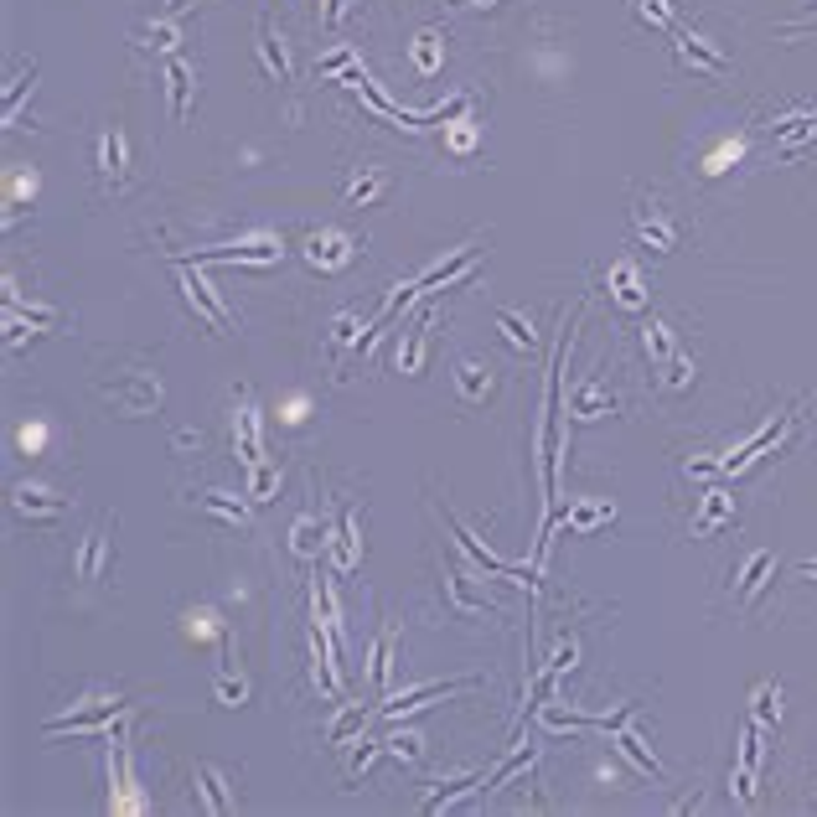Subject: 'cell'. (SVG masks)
Listing matches in <instances>:
<instances>
[{"instance_id":"cell-1","label":"cell","mask_w":817,"mask_h":817,"mask_svg":"<svg viewBox=\"0 0 817 817\" xmlns=\"http://www.w3.org/2000/svg\"><path fill=\"white\" fill-rule=\"evenodd\" d=\"M176 275H181V290H187V306L202 311V321L213 331H233V311L218 300V285L197 269V259H176Z\"/></svg>"},{"instance_id":"cell-2","label":"cell","mask_w":817,"mask_h":817,"mask_svg":"<svg viewBox=\"0 0 817 817\" xmlns=\"http://www.w3.org/2000/svg\"><path fill=\"white\" fill-rule=\"evenodd\" d=\"M104 399H109L114 409H125V414H156V409H161V378L145 373V368H135L125 383H104Z\"/></svg>"},{"instance_id":"cell-3","label":"cell","mask_w":817,"mask_h":817,"mask_svg":"<svg viewBox=\"0 0 817 817\" xmlns=\"http://www.w3.org/2000/svg\"><path fill=\"white\" fill-rule=\"evenodd\" d=\"M11 512H16L21 523H32V528H52L68 512V497L37 487V481H21V487L11 492Z\"/></svg>"},{"instance_id":"cell-4","label":"cell","mask_w":817,"mask_h":817,"mask_svg":"<svg viewBox=\"0 0 817 817\" xmlns=\"http://www.w3.org/2000/svg\"><path fill=\"white\" fill-rule=\"evenodd\" d=\"M233 435H238V461L249 471L264 461V440H259V404L249 388H238V409H233Z\"/></svg>"},{"instance_id":"cell-5","label":"cell","mask_w":817,"mask_h":817,"mask_svg":"<svg viewBox=\"0 0 817 817\" xmlns=\"http://www.w3.org/2000/svg\"><path fill=\"white\" fill-rule=\"evenodd\" d=\"M492 580H497V574H492ZM481 585H487V580H481ZM476 580H471V574L456 564V559H450L445 564V595H450V605H456V611L461 616H476V611H492V600H487V590H481ZM507 585V580H502Z\"/></svg>"},{"instance_id":"cell-6","label":"cell","mask_w":817,"mask_h":817,"mask_svg":"<svg viewBox=\"0 0 817 817\" xmlns=\"http://www.w3.org/2000/svg\"><path fill=\"white\" fill-rule=\"evenodd\" d=\"M637 238L652 254H673L678 249V223L662 213V202H642L637 207Z\"/></svg>"},{"instance_id":"cell-7","label":"cell","mask_w":817,"mask_h":817,"mask_svg":"<svg viewBox=\"0 0 817 817\" xmlns=\"http://www.w3.org/2000/svg\"><path fill=\"white\" fill-rule=\"evenodd\" d=\"M605 290H611V300L621 311H647V285H642L631 259H616L611 269H605Z\"/></svg>"},{"instance_id":"cell-8","label":"cell","mask_w":817,"mask_h":817,"mask_svg":"<svg viewBox=\"0 0 817 817\" xmlns=\"http://www.w3.org/2000/svg\"><path fill=\"white\" fill-rule=\"evenodd\" d=\"M99 176H104V187L125 192V181H130V140H125V130L99 135Z\"/></svg>"},{"instance_id":"cell-9","label":"cell","mask_w":817,"mask_h":817,"mask_svg":"<svg viewBox=\"0 0 817 817\" xmlns=\"http://www.w3.org/2000/svg\"><path fill=\"white\" fill-rule=\"evenodd\" d=\"M755 771H761V719H745L740 730V771H735V797H755Z\"/></svg>"},{"instance_id":"cell-10","label":"cell","mask_w":817,"mask_h":817,"mask_svg":"<svg viewBox=\"0 0 817 817\" xmlns=\"http://www.w3.org/2000/svg\"><path fill=\"white\" fill-rule=\"evenodd\" d=\"M192 259H223V264L275 269V264H280V244H269V238H254V244H238V249H192Z\"/></svg>"},{"instance_id":"cell-11","label":"cell","mask_w":817,"mask_h":817,"mask_svg":"<svg viewBox=\"0 0 817 817\" xmlns=\"http://www.w3.org/2000/svg\"><path fill=\"white\" fill-rule=\"evenodd\" d=\"M352 238L347 233H337V228H316L311 238H306V259L316 264V269H342L347 259H352Z\"/></svg>"},{"instance_id":"cell-12","label":"cell","mask_w":817,"mask_h":817,"mask_svg":"<svg viewBox=\"0 0 817 817\" xmlns=\"http://www.w3.org/2000/svg\"><path fill=\"white\" fill-rule=\"evenodd\" d=\"M476 678H456V683H419V688H409V693H399V699H383V714L388 719H404V714H414V709H425V699H450V693H461V688H471Z\"/></svg>"},{"instance_id":"cell-13","label":"cell","mask_w":817,"mask_h":817,"mask_svg":"<svg viewBox=\"0 0 817 817\" xmlns=\"http://www.w3.org/2000/svg\"><path fill=\"white\" fill-rule=\"evenodd\" d=\"M605 735H611V745H616V750H621V755H626V761L637 766V771H647L652 781H668L662 761L652 755V745H642V735H637V730H626V724H616V730H605Z\"/></svg>"},{"instance_id":"cell-14","label":"cell","mask_w":817,"mask_h":817,"mask_svg":"<svg viewBox=\"0 0 817 817\" xmlns=\"http://www.w3.org/2000/svg\"><path fill=\"white\" fill-rule=\"evenodd\" d=\"M456 383H461V399L466 404H487L492 393H497V378L487 362H476V357H461L456 362Z\"/></svg>"},{"instance_id":"cell-15","label":"cell","mask_w":817,"mask_h":817,"mask_svg":"<svg viewBox=\"0 0 817 817\" xmlns=\"http://www.w3.org/2000/svg\"><path fill=\"white\" fill-rule=\"evenodd\" d=\"M425 347H430V306L419 311V321H414V331H404V347H399V357H393V368L399 373H419L425 368Z\"/></svg>"},{"instance_id":"cell-16","label":"cell","mask_w":817,"mask_h":817,"mask_svg":"<svg viewBox=\"0 0 817 817\" xmlns=\"http://www.w3.org/2000/svg\"><path fill=\"white\" fill-rule=\"evenodd\" d=\"M104 569H109V523H99L94 533L83 538V554H78V580H104Z\"/></svg>"},{"instance_id":"cell-17","label":"cell","mask_w":817,"mask_h":817,"mask_svg":"<svg viewBox=\"0 0 817 817\" xmlns=\"http://www.w3.org/2000/svg\"><path fill=\"white\" fill-rule=\"evenodd\" d=\"M673 52H678V63L688 68H704V73H724V57L704 42V37H693V32H673Z\"/></svg>"},{"instance_id":"cell-18","label":"cell","mask_w":817,"mask_h":817,"mask_svg":"<svg viewBox=\"0 0 817 817\" xmlns=\"http://www.w3.org/2000/svg\"><path fill=\"white\" fill-rule=\"evenodd\" d=\"M388 192V171H378V166H368V171H357L352 181H347V192H342V202L347 207H373L378 197Z\"/></svg>"},{"instance_id":"cell-19","label":"cell","mask_w":817,"mask_h":817,"mask_svg":"<svg viewBox=\"0 0 817 817\" xmlns=\"http://www.w3.org/2000/svg\"><path fill=\"white\" fill-rule=\"evenodd\" d=\"M611 393H605L600 378H585L580 388H574V399H569V414H580V419H600V414H611Z\"/></svg>"},{"instance_id":"cell-20","label":"cell","mask_w":817,"mask_h":817,"mask_svg":"<svg viewBox=\"0 0 817 817\" xmlns=\"http://www.w3.org/2000/svg\"><path fill=\"white\" fill-rule=\"evenodd\" d=\"M259 57H264V68L275 73L280 83L295 73V68H290V52H285V37H280V32H275V26H269V21H259Z\"/></svg>"},{"instance_id":"cell-21","label":"cell","mask_w":817,"mask_h":817,"mask_svg":"<svg viewBox=\"0 0 817 817\" xmlns=\"http://www.w3.org/2000/svg\"><path fill=\"white\" fill-rule=\"evenodd\" d=\"M730 518H735V497L714 487V492H704V512H699V518H693V533H699V538H704V533H714V528H724V523H730Z\"/></svg>"},{"instance_id":"cell-22","label":"cell","mask_w":817,"mask_h":817,"mask_svg":"<svg viewBox=\"0 0 817 817\" xmlns=\"http://www.w3.org/2000/svg\"><path fill=\"white\" fill-rule=\"evenodd\" d=\"M331 549H337V574H352L357 569V554H362L357 512H342V528H337V538H331Z\"/></svg>"},{"instance_id":"cell-23","label":"cell","mask_w":817,"mask_h":817,"mask_svg":"<svg viewBox=\"0 0 817 817\" xmlns=\"http://www.w3.org/2000/svg\"><path fill=\"white\" fill-rule=\"evenodd\" d=\"M776 569V554H766V549H755L750 559H745V574H740V600L745 605H755V595L766 590V574Z\"/></svg>"},{"instance_id":"cell-24","label":"cell","mask_w":817,"mask_h":817,"mask_svg":"<svg viewBox=\"0 0 817 817\" xmlns=\"http://www.w3.org/2000/svg\"><path fill=\"white\" fill-rule=\"evenodd\" d=\"M321 543H326V523H316L311 512H306V518H295V528H290V549H295V559H306V564H311Z\"/></svg>"},{"instance_id":"cell-25","label":"cell","mask_w":817,"mask_h":817,"mask_svg":"<svg viewBox=\"0 0 817 817\" xmlns=\"http://www.w3.org/2000/svg\"><path fill=\"white\" fill-rule=\"evenodd\" d=\"M166 94H171V114L187 119V99H192V68L181 63V57H171L166 63Z\"/></svg>"},{"instance_id":"cell-26","label":"cell","mask_w":817,"mask_h":817,"mask_svg":"<svg viewBox=\"0 0 817 817\" xmlns=\"http://www.w3.org/2000/svg\"><path fill=\"white\" fill-rule=\"evenodd\" d=\"M197 781H202V807L207 812H233V792H228V781L213 771V766H197Z\"/></svg>"},{"instance_id":"cell-27","label":"cell","mask_w":817,"mask_h":817,"mask_svg":"<svg viewBox=\"0 0 817 817\" xmlns=\"http://www.w3.org/2000/svg\"><path fill=\"white\" fill-rule=\"evenodd\" d=\"M642 342L652 347V362H657V368H662V362H668L673 352H683V347H678V337H673V326H668V321H657V316H647V326H642Z\"/></svg>"},{"instance_id":"cell-28","label":"cell","mask_w":817,"mask_h":817,"mask_svg":"<svg viewBox=\"0 0 817 817\" xmlns=\"http://www.w3.org/2000/svg\"><path fill=\"white\" fill-rule=\"evenodd\" d=\"M497 331H502V342H507V347H518V352H533V347H538L528 316H518V311H497Z\"/></svg>"},{"instance_id":"cell-29","label":"cell","mask_w":817,"mask_h":817,"mask_svg":"<svg viewBox=\"0 0 817 817\" xmlns=\"http://www.w3.org/2000/svg\"><path fill=\"white\" fill-rule=\"evenodd\" d=\"M213 518H223V523H244L249 518V502H238V497H228V492H192Z\"/></svg>"},{"instance_id":"cell-30","label":"cell","mask_w":817,"mask_h":817,"mask_svg":"<svg viewBox=\"0 0 817 817\" xmlns=\"http://www.w3.org/2000/svg\"><path fill=\"white\" fill-rule=\"evenodd\" d=\"M393 647H399V631L383 626V637H378V647H373V688H378V693H383L388 678H393Z\"/></svg>"},{"instance_id":"cell-31","label":"cell","mask_w":817,"mask_h":817,"mask_svg":"<svg viewBox=\"0 0 817 817\" xmlns=\"http://www.w3.org/2000/svg\"><path fill=\"white\" fill-rule=\"evenodd\" d=\"M600 523H611V502H580L564 512V528H574V533H590Z\"/></svg>"},{"instance_id":"cell-32","label":"cell","mask_w":817,"mask_h":817,"mask_svg":"<svg viewBox=\"0 0 817 817\" xmlns=\"http://www.w3.org/2000/svg\"><path fill=\"white\" fill-rule=\"evenodd\" d=\"M533 755H538V750H533V745L523 740V745H518V750H512V755H507V761H502V766H497V771H492L487 781H481V792H497V786H502V781H512V776H518L523 766H533Z\"/></svg>"},{"instance_id":"cell-33","label":"cell","mask_w":817,"mask_h":817,"mask_svg":"<svg viewBox=\"0 0 817 817\" xmlns=\"http://www.w3.org/2000/svg\"><path fill=\"white\" fill-rule=\"evenodd\" d=\"M440 42H445L440 32H419V37H414V68L425 73V78H430V73H440V57H445V47H440Z\"/></svg>"},{"instance_id":"cell-34","label":"cell","mask_w":817,"mask_h":817,"mask_svg":"<svg viewBox=\"0 0 817 817\" xmlns=\"http://www.w3.org/2000/svg\"><path fill=\"white\" fill-rule=\"evenodd\" d=\"M275 492H280V466L264 456V461L249 471V502H269Z\"/></svg>"},{"instance_id":"cell-35","label":"cell","mask_w":817,"mask_h":817,"mask_svg":"<svg viewBox=\"0 0 817 817\" xmlns=\"http://www.w3.org/2000/svg\"><path fill=\"white\" fill-rule=\"evenodd\" d=\"M135 42L150 47V52H171L181 42V32H176V21H150V26H140V32H135Z\"/></svg>"},{"instance_id":"cell-36","label":"cell","mask_w":817,"mask_h":817,"mask_svg":"<svg viewBox=\"0 0 817 817\" xmlns=\"http://www.w3.org/2000/svg\"><path fill=\"white\" fill-rule=\"evenodd\" d=\"M688 383H693V362H688V352H673L662 362V388H688Z\"/></svg>"},{"instance_id":"cell-37","label":"cell","mask_w":817,"mask_h":817,"mask_svg":"<svg viewBox=\"0 0 817 817\" xmlns=\"http://www.w3.org/2000/svg\"><path fill=\"white\" fill-rule=\"evenodd\" d=\"M362 719H368V709H357V704H347L342 709V719L337 724H331V745H347L357 730H362Z\"/></svg>"},{"instance_id":"cell-38","label":"cell","mask_w":817,"mask_h":817,"mask_svg":"<svg viewBox=\"0 0 817 817\" xmlns=\"http://www.w3.org/2000/svg\"><path fill=\"white\" fill-rule=\"evenodd\" d=\"M776 699H781V683H761V688H755V699H750L755 719H761V724L771 719V730H776Z\"/></svg>"},{"instance_id":"cell-39","label":"cell","mask_w":817,"mask_h":817,"mask_svg":"<svg viewBox=\"0 0 817 817\" xmlns=\"http://www.w3.org/2000/svg\"><path fill=\"white\" fill-rule=\"evenodd\" d=\"M383 745H388V755H399V761H419V755H425V740H419V735H409V730L388 735Z\"/></svg>"},{"instance_id":"cell-40","label":"cell","mask_w":817,"mask_h":817,"mask_svg":"<svg viewBox=\"0 0 817 817\" xmlns=\"http://www.w3.org/2000/svg\"><path fill=\"white\" fill-rule=\"evenodd\" d=\"M637 16L662 26V32H673V0H637Z\"/></svg>"},{"instance_id":"cell-41","label":"cell","mask_w":817,"mask_h":817,"mask_svg":"<svg viewBox=\"0 0 817 817\" xmlns=\"http://www.w3.org/2000/svg\"><path fill=\"white\" fill-rule=\"evenodd\" d=\"M357 331H368V326H357L352 316H337V326H331V357H342L357 342Z\"/></svg>"},{"instance_id":"cell-42","label":"cell","mask_w":817,"mask_h":817,"mask_svg":"<svg viewBox=\"0 0 817 817\" xmlns=\"http://www.w3.org/2000/svg\"><path fill=\"white\" fill-rule=\"evenodd\" d=\"M249 683L244 678H218V704H244Z\"/></svg>"},{"instance_id":"cell-43","label":"cell","mask_w":817,"mask_h":817,"mask_svg":"<svg viewBox=\"0 0 817 817\" xmlns=\"http://www.w3.org/2000/svg\"><path fill=\"white\" fill-rule=\"evenodd\" d=\"M383 750H388V745H362V750L352 755V771H368V766L378 761V755H383Z\"/></svg>"},{"instance_id":"cell-44","label":"cell","mask_w":817,"mask_h":817,"mask_svg":"<svg viewBox=\"0 0 817 817\" xmlns=\"http://www.w3.org/2000/svg\"><path fill=\"white\" fill-rule=\"evenodd\" d=\"M197 445H202L197 430H181V435H176V450H197Z\"/></svg>"},{"instance_id":"cell-45","label":"cell","mask_w":817,"mask_h":817,"mask_svg":"<svg viewBox=\"0 0 817 817\" xmlns=\"http://www.w3.org/2000/svg\"><path fill=\"white\" fill-rule=\"evenodd\" d=\"M797 574H802V580H817V559H802V564H797Z\"/></svg>"},{"instance_id":"cell-46","label":"cell","mask_w":817,"mask_h":817,"mask_svg":"<svg viewBox=\"0 0 817 817\" xmlns=\"http://www.w3.org/2000/svg\"><path fill=\"white\" fill-rule=\"evenodd\" d=\"M456 6H497V0H456Z\"/></svg>"},{"instance_id":"cell-47","label":"cell","mask_w":817,"mask_h":817,"mask_svg":"<svg viewBox=\"0 0 817 817\" xmlns=\"http://www.w3.org/2000/svg\"><path fill=\"white\" fill-rule=\"evenodd\" d=\"M166 6H171V11H187V6H192V0H166Z\"/></svg>"}]
</instances>
